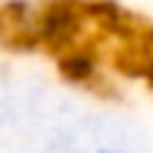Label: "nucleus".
I'll return each mask as SVG.
<instances>
[{
    "mask_svg": "<svg viewBox=\"0 0 153 153\" xmlns=\"http://www.w3.org/2000/svg\"><path fill=\"white\" fill-rule=\"evenodd\" d=\"M105 153H114V150H105Z\"/></svg>",
    "mask_w": 153,
    "mask_h": 153,
    "instance_id": "f03ea898",
    "label": "nucleus"
},
{
    "mask_svg": "<svg viewBox=\"0 0 153 153\" xmlns=\"http://www.w3.org/2000/svg\"><path fill=\"white\" fill-rule=\"evenodd\" d=\"M60 71H62V76H68L74 82H85L94 74V60L82 51H68V54L60 57Z\"/></svg>",
    "mask_w": 153,
    "mask_h": 153,
    "instance_id": "f257e3e1",
    "label": "nucleus"
}]
</instances>
